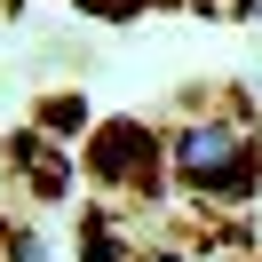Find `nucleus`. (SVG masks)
Returning <instances> with one entry per match:
<instances>
[{
    "instance_id": "5",
    "label": "nucleus",
    "mask_w": 262,
    "mask_h": 262,
    "mask_svg": "<svg viewBox=\"0 0 262 262\" xmlns=\"http://www.w3.org/2000/svg\"><path fill=\"white\" fill-rule=\"evenodd\" d=\"M40 127H48V135H80V127H88V112H80L72 96H48V103H40Z\"/></svg>"
},
{
    "instance_id": "6",
    "label": "nucleus",
    "mask_w": 262,
    "mask_h": 262,
    "mask_svg": "<svg viewBox=\"0 0 262 262\" xmlns=\"http://www.w3.org/2000/svg\"><path fill=\"white\" fill-rule=\"evenodd\" d=\"M0 254H8V262H56L40 230H8V238H0Z\"/></svg>"
},
{
    "instance_id": "10",
    "label": "nucleus",
    "mask_w": 262,
    "mask_h": 262,
    "mask_svg": "<svg viewBox=\"0 0 262 262\" xmlns=\"http://www.w3.org/2000/svg\"><path fill=\"white\" fill-rule=\"evenodd\" d=\"M254 262H262V254H254Z\"/></svg>"
},
{
    "instance_id": "2",
    "label": "nucleus",
    "mask_w": 262,
    "mask_h": 262,
    "mask_svg": "<svg viewBox=\"0 0 262 262\" xmlns=\"http://www.w3.org/2000/svg\"><path fill=\"white\" fill-rule=\"evenodd\" d=\"M80 167L103 191H151V175H159V135H151L143 119H103V127L88 135Z\"/></svg>"
},
{
    "instance_id": "9",
    "label": "nucleus",
    "mask_w": 262,
    "mask_h": 262,
    "mask_svg": "<svg viewBox=\"0 0 262 262\" xmlns=\"http://www.w3.org/2000/svg\"><path fill=\"white\" fill-rule=\"evenodd\" d=\"M199 8H207V0H199ZM214 8H230V16H238V8H254V0H214Z\"/></svg>"
},
{
    "instance_id": "8",
    "label": "nucleus",
    "mask_w": 262,
    "mask_h": 262,
    "mask_svg": "<svg viewBox=\"0 0 262 262\" xmlns=\"http://www.w3.org/2000/svg\"><path fill=\"white\" fill-rule=\"evenodd\" d=\"M135 262H191L183 246H151V254H135Z\"/></svg>"
},
{
    "instance_id": "7",
    "label": "nucleus",
    "mask_w": 262,
    "mask_h": 262,
    "mask_svg": "<svg viewBox=\"0 0 262 262\" xmlns=\"http://www.w3.org/2000/svg\"><path fill=\"white\" fill-rule=\"evenodd\" d=\"M80 8H96V16H135L143 0H80Z\"/></svg>"
},
{
    "instance_id": "1",
    "label": "nucleus",
    "mask_w": 262,
    "mask_h": 262,
    "mask_svg": "<svg viewBox=\"0 0 262 262\" xmlns=\"http://www.w3.org/2000/svg\"><path fill=\"white\" fill-rule=\"evenodd\" d=\"M175 175L191 183V191H207V199H246V191L262 183V159H254L246 119L214 112V119L175 127Z\"/></svg>"
},
{
    "instance_id": "4",
    "label": "nucleus",
    "mask_w": 262,
    "mask_h": 262,
    "mask_svg": "<svg viewBox=\"0 0 262 262\" xmlns=\"http://www.w3.org/2000/svg\"><path fill=\"white\" fill-rule=\"evenodd\" d=\"M80 254H88V262H135V254H127V238L112 230V214H103V207L80 223Z\"/></svg>"
},
{
    "instance_id": "3",
    "label": "nucleus",
    "mask_w": 262,
    "mask_h": 262,
    "mask_svg": "<svg viewBox=\"0 0 262 262\" xmlns=\"http://www.w3.org/2000/svg\"><path fill=\"white\" fill-rule=\"evenodd\" d=\"M16 159L32 167V183H40V199H64V183H72V167L56 159V151H40L32 135H16Z\"/></svg>"
}]
</instances>
